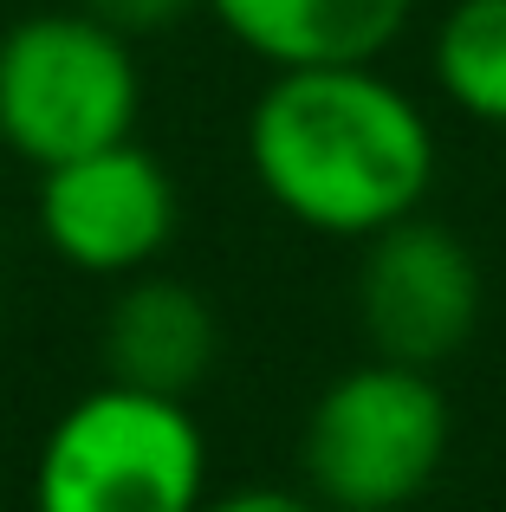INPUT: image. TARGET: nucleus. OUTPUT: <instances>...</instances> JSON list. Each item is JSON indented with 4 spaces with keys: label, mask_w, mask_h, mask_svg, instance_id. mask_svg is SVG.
Returning a JSON list of instances; mask_svg holds the SVG:
<instances>
[{
    "label": "nucleus",
    "mask_w": 506,
    "mask_h": 512,
    "mask_svg": "<svg viewBox=\"0 0 506 512\" xmlns=\"http://www.w3.org/2000/svg\"><path fill=\"white\" fill-rule=\"evenodd\" d=\"M241 143L273 214L344 247L422 214L442 175L429 111L383 59L273 72L247 104Z\"/></svg>",
    "instance_id": "f257e3e1"
},
{
    "label": "nucleus",
    "mask_w": 506,
    "mask_h": 512,
    "mask_svg": "<svg viewBox=\"0 0 506 512\" xmlns=\"http://www.w3.org/2000/svg\"><path fill=\"white\" fill-rule=\"evenodd\" d=\"M202 512H325L305 487H234V493H208Z\"/></svg>",
    "instance_id": "9b49d317"
},
{
    "label": "nucleus",
    "mask_w": 506,
    "mask_h": 512,
    "mask_svg": "<svg viewBox=\"0 0 506 512\" xmlns=\"http://www.w3.org/2000/svg\"><path fill=\"white\" fill-rule=\"evenodd\" d=\"M202 7L266 72L377 65L416 20V0H202Z\"/></svg>",
    "instance_id": "6e6552de"
},
{
    "label": "nucleus",
    "mask_w": 506,
    "mask_h": 512,
    "mask_svg": "<svg viewBox=\"0 0 506 512\" xmlns=\"http://www.w3.org/2000/svg\"><path fill=\"white\" fill-rule=\"evenodd\" d=\"M429 78L468 124L506 130V0H448L429 39Z\"/></svg>",
    "instance_id": "1a4fd4ad"
},
{
    "label": "nucleus",
    "mask_w": 506,
    "mask_h": 512,
    "mask_svg": "<svg viewBox=\"0 0 506 512\" xmlns=\"http://www.w3.org/2000/svg\"><path fill=\"white\" fill-rule=\"evenodd\" d=\"M26 493L33 512H202L208 428L195 402L104 376L52 415Z\"/></svg>",
    "instance_id": "7ed1b4c3"
},
{
    "label": "nucleus",
    "mask_w": 506,
    "mask_h": 512,
    "mask_svg": "<svg viewBox=\"0 0 506 512\" xmlns=\"http://www.w3.org/2000/svg\"><path fill=\"white\" fill-rule=\"evenodd\" d=\"M481 312H487L481 260L429 208L357 240L351 318H357V338H364L370 357L442 376L474 344Z\"/></svg>",
    "instance_id": "39448f33"
},
{
    "label": "nucleus",
    "mask_w": 506,
    "mask_h": 512,
    "mask_svg": "<svg viewBox=\"0 0 506 512\" xmlns=\"http://www.w3.org/2000/svg\"><path fill=\"white\" fill-rule=\"evenodd\" d=\"M143 59L85 7H39L0 33V150L26 169L137 137Z\"/></svg>",
    "instance_id": "20e7f679"
},
{
    "label": "nucleus",
    "mask_w": 506,
    "mask_h": 512,
    "mask_svg": "<svg viewBox=\"0 0 506 512\" xmlns=\"http://www.w3.org/2000/svg\"><path fill=\"white\" fill-rule=\"evenodd\" d=\"M33 221H39L46 253L65 273L124 286V279L163 266V253L176 247L182 188L150 143L124 137V143H104L91 156L39 169Z\"/></svg>",
    "instance_id": "423d86ee"
},
{
    "label": "nucleus",
    "mask_w": 506,
    "mask_h": 512,
    "mask_svg": "<svg viewBox=\"0 0 506 512\" xmlns=\"http://www.w3.org/2000/svg\"><path fill=\"white\" fill-rule=\"evenodd\" d=\"M416 512H429V506H416Z\"/></svg>",
    "instance_id": "f8f14e48"
},
{
    "label": "nucleus",
    "mask_w": 506,
    "mask_h": 512,
    "mask_svg": "<svg viewBox=\"0 0 506 512\" xmlns=\"http://www.w3.org/2000/svg\"><path fill=\"white\" fill-rule=\"evenodd\" d=\"M455 448V409L435 370L357 357L312 396L299 487L325 512H416Z\"/></svg>",
    "instance_id": "f03ea898"
},
{
    "label": "nucleus",
    "mask_w": 506,
    "mask_h": 512,
    "mask_svg": "<svg viewBox=\"0 0 506 512\" xmlns=\"http://www.w3.org/2000/svg\"><path fill=\"white\" fill-rule=\"evenodd\" d=\"M98 357H104V376H111V383L195 402V389H202L221 363V318H215V305H208L202 286L150 266V273L124 279L117 299L104 305Z\"/></svg>",
    "instance_id": "0eeeda50"
},
{
    "label": "nucleus",
    "mask_w": 506,
    "mask_h": 512,
    "mask_svg": "<svg viewBox=\"0 0 506 512\" xmlns=\"http://www.w3.org/2000/svg\"><path fill=\"white\" fill-rule=\"evenodd\" d=\"M72 7H85L91 20H104L111 33H124V39H163V33H176L189 13H202V0H72Z\"/></svg>",
    "instance_id": "9d476101"
}]
</instances>
